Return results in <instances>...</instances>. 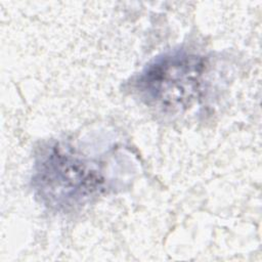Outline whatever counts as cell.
Masks as SVG:
<instances>
[{
  "label": "cell",
  "mask_w": 262,
  "mask_h": 262,
  "mask_svg": "<svg viewBox=\"0 0 262 262\" xmlns=\"http://www.w3.org/2000/svg\"><path fill=\"white\" fill-rule=\"evenodd\" d=\"M104 178L93 164L58 143L43 147L37 156L33 187L40 201L50 209L69 211L96 196Z\"/></svg>",
  "instance_id": "obj_2"
},
{
  "label": "cell",
  "mask_w": 262,
  "mask_h": 262,
  "mask_svg": "<svg viewBox=\"0 0 262 262\" xmlns=\"http://www.w3.org/2000/svg\"><path fill=\"white\" fill-rule=\"evenodd\" d=\"M207 67L204 56L174 49L145 66L135 80V90L146 105L162 113H180L200 98Z\"/></svg>",
  "instance_id": "obj_1"
}]
</instances>
